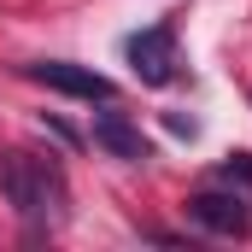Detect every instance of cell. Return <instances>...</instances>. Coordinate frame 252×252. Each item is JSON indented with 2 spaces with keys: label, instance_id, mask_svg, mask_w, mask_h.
I'll return each instance as SVG.
<instances>
[{
  "label": "cell",
  "instance_id": "cell-1",
  "mask_svg": "<svg viewBox=\"0 0 252 252\" xmlns=\"http://www.w3.org/2000/svg\"><path fill=\"white\" fill-rule=\"evenodd\" d=\"M0 193H6V205L24 217V229L41 241V235H53L64 223V176L59 164H47V158H30V153H0Z\"/></svg>",
  "mask_w": 252,
  "mask_h": 252
},
{
  "label": "cell",
  "instance_id": "cell-2",
  "mask_svg": "<svg viewBox=\"0 0 252 252\" xmlns=\"http://www.w3.org/2000/svg\"><path fill=\"white\" fill-rule=\"evenodd\" d=\"M124 59L135 64V76H141L147 88L176 82V70H182V53H176V24H147V30L124 35Z\"/></svg>",
  "mask_w": 252,
  "mask_h": 252
},
{
  "label": "cell",
  "instance_id": "cell-3",
  "mask_svg": "<svg viewBox=\"0 0 252 252\" xmlns=\"http://www.w3.org/2000/svg\"><path fill=\"white\" fill-rule=\"evenodd\" d=\"M188 217L205 229V235H229V241L252 229L247 193H241V188H229V182H223V188H199V193L188 199Z\"/></svg>",
  "mask_w": 252,
  "mask_h": 252
},
{
  "label": "cell",
  "instance_id": "cell-4",
  "mask_svg": "<svg viewBox=\"0 0 252 252\" xmlns=\"http://www.w3.org/2000/svg\"><path fill=\"white\" fill-rule=\"evenodd\" d=\"M24 76L30 82H47V88H59L70 100H118V82L112 76H100V70H88V64H70V59H41V64H24Z\"/></svg>",
  "mask_w": 252,
  "mask_h": 252
},
{
  "label": "cell",
  "instance_id": "cell-5",
  "mask_svg": "<svg viewBox=\"0 0 252 252\" xmlns=\"http://www.w3.org/2000/svg\"><path fill=\"white\" fill-rule=\"evenodd\" d=\"M88 135H94L100 153H112V158H124V164H147V158H153V141L129 124L124 112H94V129H88Z\"/></svg>",
  "mask_w": 252,
  "mask_h": 252
},
{
  "label": "cell",
  "instance_id": "cell-6",
  "mask_svg": "<svg viewBox=\"0 0 252 252\" xmlns=\"http://www.w3.org/2000/svg\"><path fill=\"white\" fill-rule=\"evenodd\" d=\"M217 182H229V188H252V153L223 158V164H217Z\"/></svg>",
  "mask_w": 252,
  "mask_h": 252
}]
</instances>
